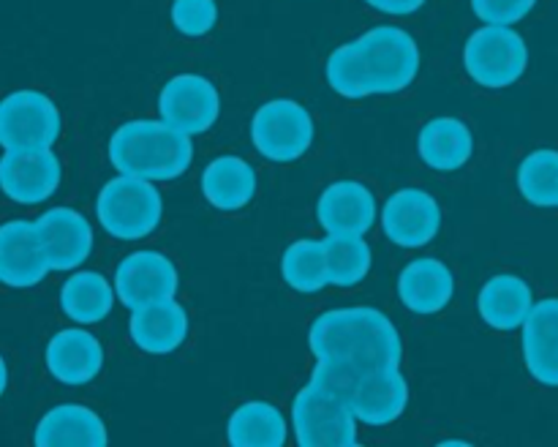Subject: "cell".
Returning <instances> with one entry per match:
<instances>
[{
	"instance_id": "cell-1",
	"label": "cell",
	"mask_w": 558,
	"mask_h": 447,
	"mask_svg": "<svg viewBox=\"0 0 558 447\" xmlns=\"http://www.w3.org/2000/svg\"><path fill=\"white\" fill-rule=\"evenodd\" d=\"M308 347L316 360H347L360 371L401 363L403 341L390 316L368 305L325 311L308 330Z\"/></svg>"
},
{
	"instance_id": "cell-2",
	"label": "cell",
	"mask_w": 558,
	"mask_h": 447,
	"mask_svg": "<svg viewBox=\"0 0 558 447\" xmlns=\"http://www.w3.org/2000/svg\"><path fill=\"white\" fill-rule=\"evenodd\" d=\"M109 161L120 174L153 180H174L194 161L191 136L163 120H129L109 136Z\"/></svg>"
},
{
	"instance_id": "cell-3",
	"label": "cell",
	"mask_w": 558,
	"mask_h": 447,
	"mask_svg": "<svg viewBox=\"0 0 558 447\" xmlns=\"http://www.w3.org/2000/svg\"><path fill=\"white\" fill-rule=\"evenodd\" d=\"M96 216L104 232L114 240H142L161 224L163 200L153 180L118 174L101 189Z\"/></svg>"
},
{
	"instance_id": "cell-4",
	"label": "cell",
	"mask_w": 558,
	"mask_h": 447,
	"mask_svg": "<svg viewBox=\"0 0 558 447\" xmlns=\"http://www.w3.org/2000/svg\"><path fill=\"white\" fill-rule=\"evenodd\" d=\"M360 55H363L365 71H368L374 96H392L401 93L417 80L420 55L417 38L398 25H376L354 38Z\"/></svg>"
},
{
	"instance_id": "cell-5",
	"label": "cell",
	"mask_w": 558,
	"mask_h": 447,
	"mask_svg": "<svg viewBox=\"0 0 558 447\" xmlns=\"http://www.w3.org/2000/svg\"><path fill=\"white\" fill-rule=\"evenodd\" d=\"M463 65L466 74L488 90L510 87L526 74V41L512 25H483L463 47Z\"/></svg>"
},
{
	"instance_id": "cell-6",
	"label": "cell",
	"mask_w": 558,
	"mask_h": 447,
	"mask_svg": "<svg viewBox=\"0 0 558 447\" xmlns=\"http://www.w3.org/2000/svg\"><path fill=\"white\" fill-rule=\"evenodd\" d=\"M357 423L347 401L311 382L292 401V434L300 447H354Z\"/></svg>"
},
{
	"instance_id": "cell-7",
	"label": "cell",
	"mask_w": 558,
	"mask_h": 447,
	"mask_svg": "<svg viewBox=\"0 0 558 447\" xmlns=\"http://www.w3.org/2000/svg\"><path fill=\"white\" fill-rule=\"evenodd\" d=\"M251 140L267 161H298L314 142V118L294 98H272L251 118Z\"/></svg>"
},
{
	"instance_id": "cell-8",
	"label": "cell",
	"mask_w": 558,
	"mask_h": 447,
	"mask_svg": "<svg viewBox=\"0 0 558 447\" xmlns=\"http://www.w3.org/2000/svg\"><path fill=\"white\" fill-rule=\"evenodd\" d=\"M63 118L47 93L14 90L0 101V147L3 150H44L58 142Z\"/></svg>"
},
{
	"instance_id": "cell-9",
	"label": "cell",
	"mask_w": 558,
	"mask_h": 447,
	"mask_svg": "<svg viewBox=\"0 0 558 447\" xmlns=\"http://www.w3.org/2000/svg\"><path fill=\"white\" fill-rule=\"evenodd\" d=\"M158 114L163 123L174 125L183 134H205L221 114V93L207 76L178 74L161 87Z\"/></svg>"
},
{
	"instance_id": "cell-10",
	"label": "cell",
	"mask_w": 558,
	"mask_h": 447,
	"mask_svg": "<svg viewBox=\"0 0 558 447\" xmlns=\"http://www.w3.org/2000/svg\"><path fill=\"white\" fill-rule=\"evenodd\" d=\"M112 283L120 303L134 311L156 300L174 298L180 276L174 262L163 251L142 249L120 259Z\"/></svg>"
},
{
	"instance_id": "cell-11",
	"label": "cell",
	"mask_w": 558,
	"mask_h": 447,
	"mask_svg": "<svg viewBox=\"0 0 558 447\" xmlns=\"http://www.w3.org/2000/svg\"><path fill=\"white\" fill-rule=\"evenodd\" d=\"M63 164L52 147L44 150H5L0 156V191L20 205H38L58 191Z\"/></svg>"
},
{
	"instance_id": "cell-12",
	"label": "cell",
	"mask_w": 558,
	"mask_h": 447,
	"mask_svg": "<svg viewBox=\"0 0 558 447\" xmlns=\"http://www.w3.org/2000/svg\"><path fill=\"white\" fill-rule=\"evenodd\" d=\"M381 229L401 249L428 245L441 229V207L425 189H398L379 213Z\"/></svg>"
},
{
	"instance_id": "cell-13",
	"label": "cell",
	"mask_w": 558,
	"mask_h": 447,
	"mask_svg": "<svg viewBox=\"0 0 558 447\" xmlns=\"http://www.w3.org/2000/svg\"><path fill=\"white\" fill-rule=\"evenodd\" d=\"M52 270L38 238L36 221L14 218L0 224V283L14 289L36 287Z\"/></svg>"
},
{
	"instance_id": "cell-14",
	"label": "cell",
	"mask_w": 558,
	"mask_h": 447,
	"mask_svg": "<svg viewBox=\"0 0 558 447\" xmlns=\"http://www.w3.org/2000/svg\"><path fill=\"white\" fill-rule=\"evenodd\" d=\"M316 218L327 234H368L379 218L374 191L360 180H336L322 191Z\"/></svg>"
},
{
	"instance_id": "cell-15",
	"label": "cell",
	"mask_w": 558,
	"mask_h": 447,
	"mask_svg": "<svg viewBox=\"0 0 558 447\" xmlns=\"http://www.w3.org/2000/svg\"><path fill=\"white\" fill-rule=\"evenodd\" d=\"M38 238L52 270H74L90 256L93 227L74 207H52L36 218Z\"/></svg>"
},
{
	"instance_id": "cell-16",
	"label": "cell",
	"mask_w": 558,
	"mask_h": 447,
	"mask_svg": "<svg viewBox=\"0 0 558 447\" xmlns=\"http://www.w3.org/2000/svg\"><path fill=\"white\" fill-rule=\"evenodd\" d=\"M47 369L63 385H87L104 369V347L85 327H65L47 343Z\"/></svg>"
},
{
	"instance_id": "cell-17",
	"label": "cell",
	"mask_w": 558,
	"mask_h": 447,
	"mask_svg": "<svg viewBox=\"0 0 558 447\" xmlns=\"http://www.w3.org/2000/svg\"><path fill=\"white\" fill-rule=\"evenodd\" d=\"M409 382L403 376L401 363L381 365L368 371L352 396V412L365 425H390L407 412Z\"/></svg>"
},
{
	"instance_id": "cell-18",
	"label": "cell",
	"mask_w": 558,
	"mask_h": 447,
	"mask_svg": "<svg viewBox=\"0 0 558 447\" xmlns=\"http://www.w3.org/2000/svg\"><path fill=\"white\" fill-rule=\"evenodd\" d=\"M189 311L174 298L156 300L131 311V341L147 354H169L189 338Z\"/></svg>"
},
{
	"instance_id": "cell-19",
	"label": "cell",
	"mask_w": 558,
	"mask_h": 447,
	"mask_svg": "<svg viewBox=\"0 0 558 447\" xmlns=\"http://www.w3.org/2000/svg\"><path fill=\"white\" fill-rule=\"evenodd\" d=\"M38 447H104L109 445L107 423L85 403H58L36 425Z\"/></svg>"
},
{
	"instance_id": "cell-20",
	"label": "cell",
	"mask_w": 558,
	"mask_h": 447,
	"mask_svg": "<svg viewBox=\"0 0 558 447\" xmlns=\"http://www.w3.org/2000/svg\"><path fill=\"white\" fill-rule=\"evenodd\" d=\"M456 294V276L436 256L412 259L398 276V298L414 314H439Z\"/></svg>"
},
{
	"instance_id": "cell-21",
	"label": "cell",
	"mask_w": 558,
	"mask_h": 447,
	"mask_svg": "<svg viewBox=\"0 0 558 447\" xmlns=\"http://www.w3.org/2000/svg\"><path fill=\"white\" fill-rule=\"evenodd\" d=\"M523 360L539 385L558 387V300L545 298L534 303L523 322Z\"/></svg>"
},
{
	"instance_id": "cell-22",
	"label": "cell",
	"mask_w": 558,
	"mask_h": 447,
	"mask_svg": "<svg viewBox=\"0 0 558 447\" xmlns=\"http://www.w3.org/2000/svg\"><path fill=\"white\" fill-rule=\"evenodd\" d=\"M534 292L521 276L515 273H499V276L488 278L485 287L480 289L477 311L483 322L494 330L510 333L523 327L534 309Z\"/></svg>"
},
{
	"instance_id": "cell-23",
	"label": "cell",
	"mask_w": 558,
	"mask_h": 447,
	"mask_svg": "<svg viewBox=\"0 0 558 447\" xmlns=\"http://www.w3.org/2000/svg\"><path fill=\"white\" fill-rule=\"evenodd\" d=\"M417 150L436 172H458L474 153L472 129L458 118H434L420 129Z\"/></svg>"
},
{
	"instance_id": "cell-24",
	"label": "cell",
	"mask_w": 558,
	"mask_h": 447,
	"mask_svg": "<svg viewBox=\"0 0 558 447\" xmlns=\"http://www.w3.org/2000/svg\"><path fill=\"white\" fill-rule=\"evenodd\" d=\"M202 194L218 210H240L256 194V169L240 156H218L202 172Z\"/></svg>"
},
{
	"instance_id": "cell-25",
	"label": "cell",
	"mask_w": 558,
	"mask_h": 447,
	"mask_svg": "<svg viewBox=\"0 0 558 447\" xmlns=\"http://www.w3.org/2000/svg\"><path fill=\"white\" fill-rule=\"evenodd\" d=\"M114 283L98 270H76L60 289V309L74 325H96L112 314Z\"/></svg>"
},
{
	"instance_id": "cell-26",
	"label": "cell",
	"mask_w": 558,
	"mask_h": 447,
	"mask_svg": "<svg viewBox=\"0 0 558 447\" xmlns=\"http://www.w3.org/2000/svg\"><path fill=\"white\" fill-rule=\"evenodd\" d=\"M227 439L232 447H281L289 439V423L270 401H245L229 414Z\"/></svg>"
},
{
	"instance_id": "cell-27",
	"label": "cell",
	"mask_w": 558,
	"mask_h": 447,
	"mask_svg": "<svg viewBox=\"0 0 558 447\" xmlns=\"http://www.w3.org/2000/svg\"><path fill=\"white\" fill-rule=\"evenodd\" d=\"M281 276L294 292L314 294L330 283L325 240H294L281 256Z\"/></svg>"
},
{
	"instance_id": "cell-28",
	"label": "cell",
	"mask_w": 558,
	"mask_h": 447,
	"mask_svg": "<svg viewBox=\"0 0 558 447\" xmlns=\"http://www.w3.org/2000/svg\"><path fill=\"white\" fill-rule=\"evenodd\" d=\"M327 273L332 287H357L371 270V245L365 234H327L325 238Z\"/></svg>"
},
{
	"instance_id": "cell-29",
	"label": "cell",
	"mask_w": 558,
	"mask_h": 447,
	"mask_svg": "<svg viewBox=\"0 0 558 447\" xmlns=\"http://www.w3.org/2000/svg\"><path fill=\"white\" fill-rule=\"evenodd\" d=\"M518 189L537 207H558V150L539 147L518 167Z\"/></svg>"
},
{
	"instance_id": "cell-30",
	"label": "cell",
	"mask_w": 558,
	"mask_h": 447,
	"mask_svg": "<svg viewBox=\"0 0 558 447\" xmlns=\"http://www.w3.org/2000/svg\"><path fill=\"white\" fill-rule=\"evenodd\" d=\"M327 82H330L332 90L343 98H365L374 96V87H371L368 71H365L363 55H360L357 44L349 41L341 44L330 52L327 58Z\"/></svg>"
},
{
	"instance_id": "cell-31",
	"label": "cell",
	"mask_w": 558,
	"mask_h": 447,
	"mask_svg": "<svg viewBox=\"0 0 558 447\" xmlns=\"http://www.w3.org/2000/svg\"><path fill=\"white\" fill-rule=\"evenodd\" d=\"M363 376L365 371L347 363V360H316V369L314 374H311V385L322 387V390L330 392V396L352 403V396L357 392Z\"/></svg>"
},
{
	"instance_id": "cell-32",
	"label": "cell",
	"mask_w": 558,
	"mask_h": 447,
	"mask_svg": "<svg viewBox=\"0 0 558 447\" xmlns=\"http://www.w3.org/2000/svg\"><path fill=\"white\" fill-rule=\"evenodd\" d=\"M169 16L183 36L202 38L216 27L218 3L216 0H174Z\"/></svg>"
},
{
	"instance_id": "cell-33",
	"label": "cell",
	"mask_w": 558,
	"mask_h": 447,
	"mask_svg": "<svg viewBox=\"0 0 558 447\" xmlns=\"http://www.w3.org/2000/svg\"><path fill=\"white\" fill-rule=\"evenodd\" d=\"M537 0H472V11L485 25H515L532 14Z\"/></svg>"
},
{
	"instance_id": "cell-34",
	"label": "cell",
	"mask_w": 558,
	"mask_h": 447,
	"mask_svg": "<svg viewBox=\"0 0 558 447\" xmlns=\"http://www.w3.org/2000/svg\"><path fill=\"white\" fill-rule=\"evenodd\" d=\"M371 9L381 11V14H390V16H407L414 14L425 5V0H365Z\"/></svg>"
},
{
	"instance_id": "cell-35",
	"label": "cell",
	"mask_w": 558,
	"mask_h": 447,
	"mask_svg": "<svg viewBox=\"0 0 558 447\" xmlns=\"http://www.w3.org/2000/svg\"><path fill=\"white\" fill-rule=\"evenodd\" d=\"M5 387H9V365H5L3 354H0V396L5 392Z\"/></svg>"
},
{
	"instance_id": "cell-36",
	"label": "cell",
	"mask_w": 558,
	"mask_h": 447,
	"mask_svg": "<svg viewBox=\"0 0 558 447\" xmlns=\"http://www.w3.org/2000/svg\"><path fill=\"white\" fill-rule=\"evenodd\" d=\"M469 442L466 439H445L441 442V447H466Z\"/></svg>"
}]
</instances>
